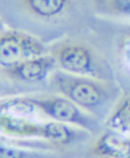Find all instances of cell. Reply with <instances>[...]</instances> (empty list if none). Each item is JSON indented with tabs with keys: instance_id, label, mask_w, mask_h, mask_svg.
<instances>
[{
	"instance_id": "30bf717a",
	"label": "cell",
	"mask_w": 130,
	"mask_h": 158,
	"mask_svg": "<svg viewBox=\"0 0 130 158\" xmlns=\"http://www.w3.org/2000/svg\"><path fill=\"white\" fill-rule=\"evenodd\" d=\"M0 158H53V156L31 149L0 144Z\"/></svg>"
},
{
	"instance_id": "52a82bcc",
	"label": "cell",
	"mask_w": 130,
	"mask_h": 158,
	"mask_svg": "<svg viewBox=\"0 0 130 158\" xmlns=\"http://www.w3.org/2000/svg\"><path fill=\"white\" fill-rule=\"evenodd\" d=\"M91 153L98 158H130V138L108 129L94 142Z\"/></svg>"
},
{
	"instance_id": "8992f818",
	"label": "cell",
	"mask_w": 130,
	"mask_h": 158,
	"mask_svg": "<svg viewBox=\"0 0 130 158\" xmlns=\"http://www.w3.org/2000/svg\"><path fill=\"white\" fill-rule=\"evenodd\" d=\"M55 69H57V64L53 56L48 53L40 56L26 59L10 68L0 69V72L11 81L33 84L45 81Z\"/></svg>"
},
{
	"instance_id": "5b68a950",
	"label": "cell",
	"mask_w": 130,
	"mask_h": 158,
	"mask_svg": "<svg viewBox=\"0 0 130 158\" xmlns=\"http://www.w3.org/2000/svg\"><path fill=\"white\" fill-rule=\"evenodd\" d=\"M44 54H48V48L35 35L15 29L0 31V69Z\"/></svg>"
},
{
	"instance_id": "9c48e42d",
	"label": "cell",
	"mask_w": 130,
	"mask_h": 158,
	"mask_svg": "<svg viewBox=\"0 0 130 158\" xmlns=\"http://www.w3.org/2000/svg\"><path fill=\"white\" fill-rule=\"evenodd\" d=\"M105 126L109 131H114L125 135H129L130 129V99L129 94L125 93L119 97V99L110 110Z\"/></svg>"
},
{
	"instance_id": "4fadbf2b",
	"label": "cell",
	"mask_w": 130,
	"mask_h": 158,
	"mask_svg": "<svg viewBox=\"0 0 130 158\" xmlns=\"http://www.w3.org/2000/svg\"><path fill=\"white\" fill-rule=\"evenodd\" d=\"M3 29V27H2V24H0V30H2Z\"/></svg>"
},
{
	"instance_id": "277c9868",
	"label": "cell",
	"mask_w": 130,
	"mask_h": 158,
	"mask_svg": "<svg viewBox=\"0 0 130 158\" xmlns=\"http://www.w3.org/2000/svg\"><path fill=\"white\" fill-rule=\"evenodd\" d=\"M28 99L41 115L50 118V121L65 126H77L79 128L93 131L97 126V121L89 112L79 108L73 102L59 94L50 95H29Z\"/></svg>"
},
{
	"instance_id": "6da1fadb",
	"label": "cell",
	"mask_w": 130,
	"mask_h": 158,
	"mask_svg": "<svg viewBox=\"0 0 130 158\" xmlns=\"http://www.w3.org/2000/svg\"><path fill=\"white\" fill-rule=\"evenodd\" d=\"M61 72L106 81L113 74L101 55L88 43L66 39L55 44L49 53Z\"/></svg>"
},
{
	"instance_id": "7c38bea8",
	"label": "cell",
	"mask_w": 130,
	"mask_h": 158,
	"mask_svg": "<svg viewBox=\"0 0 130 158\" xmlns=\"http://www.w3.org/2000/svg\"><path fill=\"white\" fill-rule=\"evenodd\" d=\"M2 88H3V83H2V79H0V90H2Z\"/></svg>"
},
{
	"instance_id": "ba28073f",
	"label": "cell",
	"mask_w": 130,
	"mask_h": 158,
	"mask_svg": "<svg viewBox=\"0 0 130 158\" xmlns=\"http://www.w3.org/2000/svg\"><path fill=\"white\" fill-rule=\"evenodd\" d=\"M20 5L34 18L41 20H53L65 14L70 3L65 0H25Z\"/></svg>"
},
{
	"instance_id": "3957f363",
	"label": "cell",
	"mask_w": 130,
	"mask_h": 158,
	"mask_svg": "<svg viewBox=\"0 0 130 158\" xmlns=\"http://www.w3.org/2000/svg\"><path fill=\"white\" fill-rule=\"evenodd\" d=\"M0 133L11 138H39L53 144H69L77 133L69 126L57 122H38L28 117L0 113Z\"/></svg>"
},
{
	"instance_id": "7a4b0ae2",
	"label": "cell",
	"mask_w": 130,
	"mask_h": 158,
	"mask_svg": "<svg viewBox=\"0 0 130 158\" xmlns=\"http://www.w3.org/2000/svg\"><path fill=\"white\" fill-rule=\"evenodd\" d=\"M49 78L51 87L59 95L85 112L104 106L111 97V84L106 81L71 75L61 70H54Z\"/></svg>"
},
{
	"instance_id": "8fae6325",
	"label": "cell",
	"mask_w": 130,
	"mask_h": 158,
	"mask_svg": "<svg viewBox=\"0 0 130 158\" xmlns=\"http://www.w3.org/2000/svg\"><path fill=\"white\" fill-rule=\"evenodd\" d=\"M103 5V10H106L109 14H125L129 15V10H130V2L129 0H118V2H101ZM97 4H100V2H98ZM101 5V4H100Z\"/></svg>"
}]
</instances>
